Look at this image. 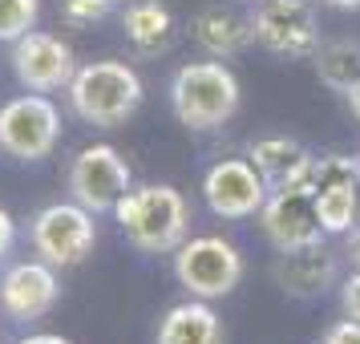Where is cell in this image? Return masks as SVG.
<instances>
[{"mask_svg": "<svg viewBox=\"0 0 360 344\" xmlns=\"http://www.w3.org/2000/svg\"><path fill=\"white\" fill-rule=\"evenodd\" d=\"M320 344H360V320H336V324L324 332V340Z\"/></svg>", "mask_w": 360, "mask_h": 344, "instance_id": "obj_22", "label": "cell"}, {"mask_svg": "<svg viewBox=\"0 0 360 344\" xmlns=\"http://www.w3.org/2000/svg\"><path fill=\"white\" fill-rule=\"evenodd\" d=\"M340 304H344V316L360 320V272H352V276L344 279V288H340Z\"/></svg>", "mask_w": 360, "mask_h": 344, "instance_id": "obj_23", "label": "cell"}, {"mask_svg": "<svg viewBox=\"0 0 360 344\" xmlns=\"http://www.w3.org/2000/svg\"><path fill=\"white\" fill-rule=\"evenodd\" d=\"M122 29L134 41V49L154 57V53H166L170 41H174V17L162 0H134L130 8L122 13Z\"/></svg>", "mask_w": 360, "mask_h": 344, "instance_id": "obj_17", "label": "cell"}, {"mask_svg": "<svg viewBox=\"0 0 360 344\" xmlns=\"http://www.w3.org/2000/svg\"><path fill=\"white\" fill-rule=\"evenodd\" d=\"M69 106L89 126H122L142 106V77L126 61H89L69 82Z\"/></svg>", "mask_w": 360, "mask_h": 344, "instance_id": "obj_2", "label": "cell"}, {"mask_svg": "<svg viewBox=\"0 0 360 344\" xmlns=\"http://www.w3.org/2000/svg\"><path fill=\"white\" fill-rule=\"evenodd\" d=\"M110 8H114V0H61V20L73 29H85L94 20L110 17Z\"/></svg>", "mask_w": 360, "mask_h": 344, "instance_id": "obj_21", "label": "cell"}, {"mask_svg": "<svg viewBox=\"0 0 360 344\" xmlns=\"http://www.w3.org/2000/svg\"><path fill=\"white\" fill-rule=\"evenodd\" d=\"M324 4H332V8H360V0H324Z\"/></svg>", "mask_w": 360, "mask_h": 344, "instance_id": "obj_28", "label": "cell"}, {"mask_svg": "<svg viewBox=\"0 0 360 344\" xmlns=\"http://www.w3.org/2000/svg\"><path fill=\"white\" fill-rule=\"evenodd\" d=\"M158 344H223V324L207 300H186L162 316Z\"/></svg>", "mask_w": 360, "mask_h": 344, "instance_id": "obj_16", "label": "cell"}, {"mask_svg": "<svg viewBox=\"0 0 360 344\" xmlns=\"http://www.w3.org/2000/svg\"><path fill=\"white\" fill-rule=\"evenodd\" d=\"M251 41L283 61H304L320 49V25L308 0H259L251 13Z\"/></svg>", "mask_w": 360, "mask_h": 344, "instance_id": "obj_5", "label": "cell"}, {"mask_svg": "<svg viewBox=\"0 0 360 344\" xmlns=\"http://www.w3.org/2000/svg\"><path fill=\"white\" fill-rule=\"evenodd\" d=\"M13 239H17V223H13V215L0 207V260L8 255V247H13Z\"/></svg>", "mask_w": 360, "mask_h": 344, "instance_id": "obj_24", "label": "cell"}, {"mask_svg": "<svg viewBox=\"0 0 360 344\" xmlns=\"http://www.w3.org/2000/svg\"><path fill=\"white\" fill-rule=\"evenodd\" d=\"M191 37L198 41V49L207 57L227 61V57H239L251 45V17H239V13H231L223 4H211V8H198L195 13Z\"/></svg>", "mask_w": 360, "mask_h": 344, "instance_id": "obj_15", "label": "cell"}, {"mask_svg": "<svg viewBox=\"0 0 360 344\" xmlns=\"http://www.w3.org/2000/svg\"><path fill=\"white\" fill-rule=\"evenodd\" d=\"M174 117L191 130H219L239 110V82L223 61H191L170 82Z\"/></svg>", "mask_w": 360, "mask_h": 344, "instance_id": "obj_3", "label": "cell"}, {"mask_svg": "<svg viewBox=\"0 0 360 344\" xmlns=\"http://www.w3.org/2000/svg\"><path fill=\"white\" fill-rule=\"evenodd\" d=\"M57 295H61V284H57L53 263H45V260L17 263L0 279V308L8 312L13 320H37V316L53 312Z\"/></svg>", "mask_w": 360, "mask_h": 344, "instance_id": "obj_12", "label": "cell"}, {"mask_svg": "<svg viewBox=\"0 0 360 344\" xmlns=\"http://www.w3.org/2000/svg\"><path fill=\"white\" fill-rule=\"evenodd\" d=\"M348 260H352V267L360 272V223L348 231Z\"/></svg>", "mask_w": 360, "mask_h": 344, "instance_id": "obj_25", "label": "cell"}, {"mask_svg": "<svg viewBox=\"0 0 360 344\" xmlns=\"http://www.w3.org/2000/svg\"><path fill=\"white\" fill-rule=\"evenodd\" d=\"M344 98H348V110H352V114L360 117V82L352 85V89H348V94H344Z\"/></svg>", "mask_w": 360, "mask_h": 344, "instance_id": "obj_27", "label": "cell"}, {"mask_svg": "<svg viewBox=\"0 0 360 344\" xmlns=\"http://www.w3.org/2000/svg\"><path fill=\"white\" fill-rule=\"evenodd\" d=\"M114 215L122 223V231H126V239L138 251H146V255H166V251H179L186 243L191 211H186V198L174 186H166V182L130 186L117 198Z\"/></svg>", "mask_w": 360, "mask_h": 344, "instance_id": "obj_1", "label": "cell"}, {"mask_svg": "<svg viewBox=\"0 0 360 344\" xmlns=\"http://www.w3.org/2000/svg\"><path fill=\"white\" fill-rule=\"evenodd\" d=\"M340 276V263L336 255L328 251L324 243H311V247H295V251H279L276 260V279L279 288L295 300H316L324 295Z\"/></svg>", "mask_w": 360, "mask_h": 344, "instance_id": "obj_13", "label": "cell"}, {"mask_svg": "<svg viewBox=\"0 0 360 344\" xmlns=\"http://www.w3.org/2000/svg\"><path fill=\"white\" fill-rule=\"evenodd\" d=\"M41 0H0V41H20L25 33L37 29Z\"/></svg>", "mask_w": 360, "mask_h": 344, "instance_id": "obj_20", "label": "cell"}, {"mask_svg": "<svg viewBox=\"0 0 360 344\" xmlns=\"http://www.w3.org/2000/svg\"><path fill=\"white\" fill-rule=\"evenodd\" d=\"M267 195H271V186L263 182L251 158H223L202 179V198L219 219H251L263 211Z\"/></svg>", "mask_w": 360, "mask_h": 344, "instance_id": "obj_10", "label": "cell"}, {"mask_svg": "<svg viewBox=\"0 0 360 344\" xmlns=\"http://www.w3.org/2000/svg\"><path fill=\"white\" fill-rule=\"evenodd\" d=\"M316 73L328 89L348 94L360 82V41H328L316 49Z\"/></svg>", "mask_w": 360, "mask_h": 344, "instance_id": "obj_18", "label": "cell"}, {"mask_svg": "<svg viewBox=\"0 0 360 344\" xmlns=\"http://www.w3.org/2000/svg\"><path fill=\"white\" fill-rule=\"evenodd\" d=\"M13 73L25 89L33 94H53V89H69L77 61L61 37L53 33H25L20 41H13Z\"/></svg>", "mask_w": 360, "mask_h": 344, "instance_id": "obj_11", "label": "cell"}, {"mask_svg": "<svg viewBox=\"0 0 360 344\" xmlns=\"http://www.w3.org/2000/svg\"><path fill=\"white\" fill-rule=\"evenodd\" d=\"M130 186H134V179H130L126 158L114 146H105V142L85 146L73 158V166H69V191H73V198L82 203L85 211H94V215L114 211L117 198L126 195Z\"/></svg>", "mask_w": 360, "mask_h": 344, "instance_id": "obj_9", "label": "cell"}, {"mask_svg": "<svg viewBox=\"0 0 360 344\" xmlns=\"http://www.w3.org/2000/svg\"><path fill=\"white\" fill-rule=\"evenodd\" d=\"M316 211L328 235H348L360 223V186H336L316 191Z\"/></svg>", "mask_w": 360, "mask_h": 344, "instance_id": "obj_19", "label": "cell"}, {"mask_svg": "<svg viewBox=\"0 0 360 344\" xmlns=\"http://www.w3.org/2000/svg\"><path fill=\"white\" fill-rule=\"evenodd\" d=\"M98 243V223L94 211H85L82 203H53L33 219V247L37 255L53 267H77Z\"/></svg>", "mask_w": 360, "mask_h": 344, "instance_id": "obj_7", "label": "cell"}, {"mask_svg": "<svg viewBox=\"0 0 360 344\" xmlns=\"http://www.w3.org/2000/svg\"><path fill=\"white\" fill-rule=\"evenodd\" d=\"M61 110L45 94H25L0 106V150L17 163H41L57 150Z\"/></svg>", "mask_w": 360, "mask_h": 344, "instance_id": "obj_4", "label": "cell"}, {"mask_svg": "<svg viewBox=\"0 0 360 344\" xmlns=\"http://www.w3.org/2000/svg\"><path fill=\"white\" fill-rule=\"evenodd\" d=\"M174 276L198 300H219L239 288L243 255L235 251V243L219 239V235H198L174 251Z\"/></svg>", "mask_w": 360, "mask_h": 344, "instance_id": "obj_6", "label": "cell"}, {"mask_svg": "<svg viewBox=\"0 0 360 344\" xmlns=\"http://www.w3.org/2000/svg\"><path fill=\"white\" fill-rule=\"evenodd\" d=\"M20 344H73L65 336H57V332H33V336H25Z\"/></svg>", "mask_w": 360, "mask_h": 344, "instance_id": "obj_26", "label": "cell"}, {"mask_svg": "<svg viewBox=\"0 0 360 344\" xmlns=\"http://www.w3.org/2000/svg\"><path fill=\"white\" fill-rule=\"evenodd\" d=\"M255 170L263 174V182L279 191V186H300V182H308V170L316 163V154H311L304 142H295V138H283V134H271V138H259V142H251V154H247Z\"/></svg>", "mask_w": 360, "mask_h": 344, "instance_id": "obj_14", "label": "cell"}, {"mask_svg": "<svg viewBox=\"0 0 360 344\" xmlns=\"http://www.w3.org/2000/svg\"><path fill=\"white\" fill-rule=\"evenodd\" d=\"M259 227L263 235L271 239L276 251H295V247H311L324 243V223H320V211H316V195L308 186H279L267 195L259 211Z\"/></svg>", "mask_w": 360, "mask_h": 344, "instance_id": "obj_8", "label": "cell"}]
</instances>
